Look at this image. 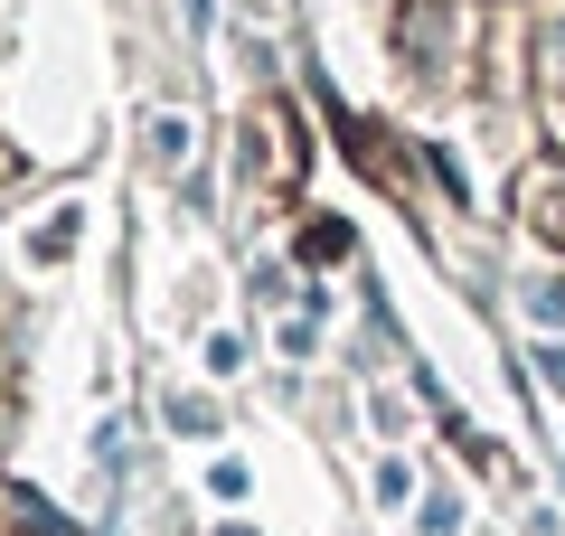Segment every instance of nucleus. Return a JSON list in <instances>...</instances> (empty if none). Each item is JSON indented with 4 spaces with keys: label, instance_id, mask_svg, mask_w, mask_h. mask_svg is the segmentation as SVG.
<instances>
[{
    "label": "nucleus",
    "instance_id": "obj_1",
    "mask_svg": "<svg viewBox=\"0 0 565 536\" xmlns=\"http://www.w3.org/2000/svg\"><path fill=\"white\" fill-rule=\"evenodd\" d=\"M151 160H189V114H161V122H151Z\"/></svg>",
    "mask_w": 565,
    "mask_h": 536
}]
</instances>
